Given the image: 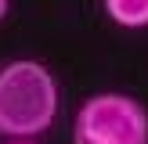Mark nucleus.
I'll use <instances>...</instances> for the list:
<instances>
[{
  "label": "nucleus",
  "instance_id": "nucleus-1",
  "mask_svg": "<svg viewBox=\"0 0 148 144\" xmlns=\"http://www.w3.org/2000/svg\"><path fill=\"white\" fill-rule=\"evenodd\" d=\"M58 115V83L33 58L0 65V137H40Z\"/></svg>",
  "mask_w": 148,
  "mask_h": 144
},
{
  "label": "nucleus",
  "instance_id": "nucleus-2",
  "mask_svg": "<svg viewBox=\"0 0 148 144\" xmlns=\"http://www.w3.org/2000/svg\"><path fill=\"white\" fill-rule=\"evenodd\" d=\"M72 144H148V112L130 94H94L72 119Z\"/></svg>",
  "mask_w": 148,
  "mask_h": 144
},
{
  "label": "nucleus",
  "instance_id": "nucleus-3",
  "mask_svg": "<svg viewBox=\"0 0 148 144\" xmlns=\"http://www.w3.org/2000/svg\"><path fill=\"white\" fill-rule=\"evenodd\" d=\"M105 14L123 29L148 25V0H105Z\"/></svg>",
  "mask_w": 148,
  "mask_h": 144
},
{
  "label": "nucleus",
  "instance_id": "nucleus-4",
  "mask_svg": "<svg viewBox=\"0 0 148 144\" xmlns=\"http://www.w3.org/2000/svg\"><path fill=\"white\" fill-rule=\"evenodd\" d=\"M11 144H36L33 137H11Z\"/></svg>",
  "mask_w": 148,
  "mask_h": 144
},
{
  "label": "nucleus",
  "instance_id": "nucleus-5",
  "mask_svg": "<svg viewBox=\"0 0 148 144\" xmlns=\"http://www.w3.org/2000/svg\"><path fill=\"white\" fill-rule=\"evenodd\" d=\"M7 18V0H0V22Z\"/></svg>",
  "mask_w": 148,
  "mask_h": 144
}]
</instances>
